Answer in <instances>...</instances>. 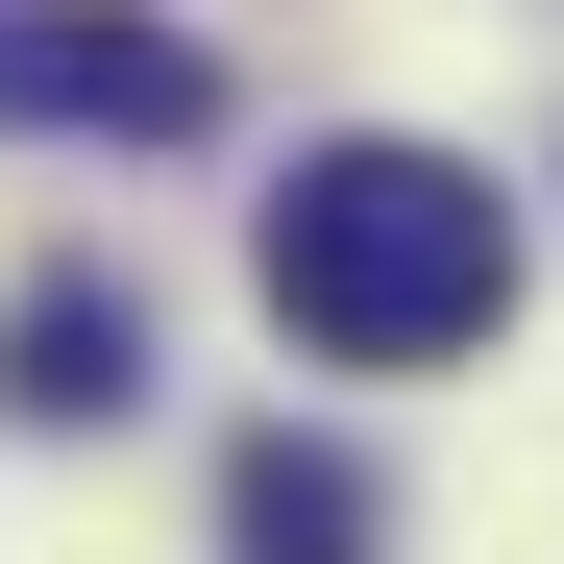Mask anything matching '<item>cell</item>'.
I'll return each mask as SVG.
<instances>
[{
    "label": "cell",
    "mask_w": 564,
    "mask_h": 564,
    "mask_svg": "<svg viewBox=\"0 0 564 564\" xmlns=\"http://www.w3.org/2000/svg\"><path fill=\"white\" fill-rule=\"evenodd\" d=\"M0 123L197 148V123H221V50H197V25H123V0H0Z\"/></svg>",
    "instance_id": "2"
},
{
    "label": "cell",
    "mask_w": 564,
    "mask_h": 564,
    "mask_svg": "<svg viewBox=\"0 0 564 564\" xmlns=\"http://www.w3.org/2000/svg\"><path fill=\"white\" fill-rule=\"evenodd\" d=\"M246 270H270V319L319 368H466L516 319V197L466 148H295L270 221H246Z\"/></svg>",
    "instance_id": "1"
},
{
    "label": "cell",
    "mask_w": 564,
    "mask_h": 564,
    "mask_svg": "<svg viewBox=\"0 0 564 564\" xmlns=\"http://www.w3.org/2000/svg\"><path fill=\"white\" fill-rule=\"evenodd\" d=\"M123 393H148V295L123 270H50L0 319V417H123Z\"/></svg>",
    "instance_id": "3"
},
{
    "label": "cell",
    "mask_w": 564,
    "mask_h": 564,
    "mask_svg": "<svg viewBox=\"0 0 564 564\" xmlns=\"http://www.w3.org/2000/svg\"><path fill=\"white\" fill-rule=\"evenodd\" d=\"M221 540H246V564H368V540H393V491H368L344 442H295V417H270V442L221 466Z\"/></svg>",
    "instance_id": "4"
}]
</instances>
